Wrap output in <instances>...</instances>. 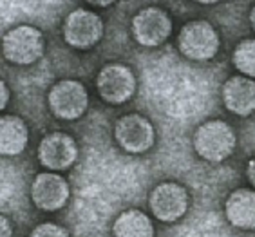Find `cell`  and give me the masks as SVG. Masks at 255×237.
Returning a JSON list of instances; mask_svg holds the SVG:
<instances>
[{
  "instance_id": "2e32d148",
  "label": "cell",
  "mask_w": 255,
  "mask_h": 237,
  "mask_svg": "<svg viewBox=\"0 0 255 237\" xmlns=\"http://www.w3.org/2000/svg\"><path fill=\"white\" fill-rule=\"evenodd\" d=\"M236 69L246 78H255V38H246L237 44L232 55Z\"/></svg>"
},
{
  "instance_id": "d6986e66",
  "label": "cell",
  "mask_w": 255,
  "mask_h": 237,
  "mask_svg": "<svg viewBox=\"0 0 255 237\" xmlns=\"http://www.w3.org/2000/svg\"><path fill=\"white\" fill-rule=\"evenodd\" d=\"M0 237H13V227L5 216H2L0 219Z\"/></svg>"
},
{
  "instance_id": "9c48e42d",
  "label": "cell",
  "mask_w": 255,
  "mask_h": 237,
  "mask_svg": "<svg viewBox=\"0 0 255 237\" xmlns=\"http://www.w3.org/2000/svg\"><path fill=\"white\" fill-rule=\"evenodd\" d=\"M132 36L145 47H157L165 44L172 33L170 16L159 7H145L137 11L130 24Z\"/></svg>"
},
{
  "instance_id": "8992f818",
  "label": "cell",
  "mask_w": 255,
  "mask_h": 237,
  "mask_svg": "<svg viewBox=\"0 0 255 237\" xmlns=\"http://www.w3.org/2000/svg\"><path fill=\"white\" fill-rule=\"evenodd\" d=\"M103 36V22L100 15L91 9H74L64 22V40L80 51L91 49Z\"/></svg>"
},
{
  "instance_id": "ba28073f",
  "label": "cell",
  "mask_w": 255,
  "mask_h": 237,
  "mask_svg": "<svg viewBox=\"0 0 255 237\" xmlns=\"http://www.w3.org/2000/svg\"><path fill=\"white\" fill-rule=\"evenodd\" d=\"M188 203L190 198L187 188L174 181L159 183L148 198V207L152 214L163 223H174L183 218L188 210Z\"/></svg>"
},
{
  "instance_id": "7a4b0ae2",
  "label": "cell",
  "mask_w": 255,
  "mask_h": 237,
  "mask_svg": "<svg viewBox=\"0 0 255 237\" xmlns=\"http://www.w3.org/2000/svg\"><path fill=\"white\" fill-rule=\"evenodd\" d=\"M45 38L34 25H16L2 38L4 58L16 65H31L44 56Z\"/></svg>"
},
{
  "instance_id": "277c9868",
  "label": "cell",
  "mask_w": 255,
  "mask_h": 237,
  "mask_svg": "<svg viewBox=\"0 0 255 237\" xmlns=\"http://www.w3.org/2000/svg\"><path fill=\"white\" fill-rule=\"evenodd\" d=\"M47 104L58 119H76L87 111L89 94L78 80H60L51 87Z\"/></svg>"
},
{
  "instance_id": "ac0fdd59",
  "label": "cell",
  "mask_w": 255,
  "mask_h": 237,
  "mask_svg": "<svg viewBox=\"0 0 255 237\" xmlns=\"http://www.w3.org/2000/svg\"><path fill=\"white\" fill-rule=\"evenodd\" d=\"M9 87H7V84L5 82H2L0 84V109H5L7 107V104H9Z\"/></svg>"
},
{
  "instance_id": "7c38bea8",
  "label": "cell",
  "mask_w": 255,
  "mask_h": 237,
  "mask_svg": "<svg viewBox=\"0 0 255 237\" xmlns=\"http://www.w3.org/2000/svg\"><path fill=\"white\" fill-rule=\"evenodd\" d=\"M223 102L230 113L250 116L255 113V80L246 76H232L223 85Z\"/></svg>"
},
{
  "instance_id": "52a82bcc",
  "label": "cell",
  "mask_w": 255,
  "mask_h": 237,
  "mask_svg": "<svg viewBox=\"0 0 255 237\" xmlns=\"http://www.w3.org/2000/svg\"><path fill=\"white\" fill-rule=\"evenodd\" d=\"M96 89L107 104H125L136 93V76L127 65L107 64L96 76Z\"/></svg>"
},
{
  "instance_id": "30bf717a",
  "label": "cell",
  "mask_w": 255,
  "mask_h": 237,
  "mask_svg": "<svg viewBox=\"0 0 255 237\" xmlns=\"http://www.w3.org/2000/svg\"><path fill=\"white\" fill-rule=\"evenodd\" d=\"M78 158V145L65 132H51L38 145V161L49 170H67Z\"/></svg>"
},
{
  "instance_id": "5bb4252c",
  "label": "cell",
  "mask_w": 255,
  "mask_h": 237,
  "mask_svg": "<svg viewBox=\"0 0 255 237\" xmlns=\"http://www.w3.org/2000/svg\"><path fill=\"white\" fill-rule=\"evenodd\" d=\"M29 138L27 125L22 118L5 114L0 119V148L4 156H16L25 148Z\"/></svg>"
},
{
  "instance_id": "3957f363",
  "label": "cell",
  "mask_w": 255,
  "mask_h": 237,
  "mask_svg": "<svg viewBox=\"0 0 255 237\" xmlns=\"http://www.w3.org/2000/svg\"><path fill=\"white\" fill-rule=\"evenodd\" d=\"M177 47L183 56L190 60H210L217 55L221 40L214 25L206 20H190L177 35Z\"/></svg>"
},
{
  "instance_id": "ffe728a7",
  "label": "cell",
  "mask_w": 255,
  "mask_h": 237,
  "mask_svg": "<svg viewBox=\"0 0 255 237\" xmlns=\"http://www.w3.org/2000/svg\"><path fill=\"white\" fill-rule=\"evenodd\" d=\"M246 176H248V181L252 183V187L255 188V158L250 159L246 165Z\"/></svg>"
},
{
  "instance_id": "e0dca14e",
  "label": "cell",
  "mask_w": 255,
  "mask_h": 237,
  "mask_svg": "<svg viewBox=\"0 0 255 237\" xmlns=\"http://www.w3.org/2000/svg\"><path fill=\"white\" fill-rule=\"evenodd\" d=\"M29 237H69V232L56 223H40Z\"/></svg>"
},
{
  "instance_id": "6da1fadb",
  "label": "cell",
  "mask_w": 255,
  "mask_h": 237,
  "mask_svg": "<svg viewBox=\"0 0 255 237\" xmlns=\"http://www.w3.org/2000/svg\"><path fill=\"white\" fill-rule=\"evenodd\" d=\"M194 148L197 156L206 161H225L236 150V132L223 119L205 121L194 132Z\"/></svg>"
},
{
  "instance_id": "7402d4cb",
  "label": "cell",
  "mask_w": 255,
  "mask_h": 237,
  "mask_svg": "<svg viewBox=\"0 0 255 237\" xmlns=\"http://www.w3.org/2000/svg\"><path fill=\"white\" fill-rule=\"evenodd\" d=\"M94 5H111L113 2H93Z\"/></svg>"
},
{
  "instance_id": "44dd1931",
  "label": "cell",
  "mask_w": 255,
  "mask_h": 237,
  "mask_svg": "<svg viewBox=\"0 0 255 237\" xmlns=\"http://www.w3.org/2000/svg\"><path fill=\"white\" fill-rule=\"evenodd\" d=\"M250 22H252V27L255 29V5H254V9H252V13H250Z\"/></svg>"
},
{
  "instance_id": "5b68a950",
  "label": "cell",
  "mask_w": 255,
  "mask_h": 237,
  "mask_svg": "<svg viewBox=\"0 0 255 237\" xmlns=\"http://www.w3.org/2000/svg\"><path fill=\"white\" fill-rule=\"evenodd\" d=\"M116 143L128 154H143L156 141L152 123L141 114H125L114 125Z\"/></svg>"
},
{
  "instance_id": "4fadbf2b",
  "label": "cell",
  "mask_w": 255,
  "mask_h": 237,
  "mask_svg": "<svg viewBox=\"0 0 255 237\" xmlns=\"http://www.w3.org/2000/svg\"><path fill=\"white\" fill-rule=\"evenodd\" d=\"M226 219L234 228L255 230V190L237 188L226 198Z\"/></svg>"
},
{
  "instance_id": "9a60e30c",
  "label": "cell",
  "mask_w": 255,
  "mask_h": 237,
  "mask_svg": "<svg viewBox=\"0 0 255 237\" xmlns=\"http://www.w3.org/2000/svg\"><path fill=\"white\" fill-rule=\"evenodd\" d=\"M113 237H154V225L145 212L130 208L116 218Z\"/></svg>"
},
{
  "instance_id": "8fae6325",
  "label": "cell",
  "mask_w": 255,
  "mask_h": 237,
  "mask_svg": "<svg viewBox=\"0 0 255 237\" xmlns=\"http://www.w3.org/2000/svg\"><path fill=\"white\" fill-rule=\"evenodd\" d=\"M31 199L44 212H56L69 199V185L60 174L40 172L31 183Z\"/></svg>"
}]
</instances>
